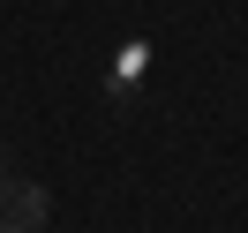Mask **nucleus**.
Segmentation results:
<instances>
[{
	"mask_svg": "<svg viewBox=\"0 0 248 233\" xmlns=\"http://www.w3.org/2000/svg\"><path fill=\"white\" fill-rule=\"evenodd\" d=\"M53 226V196L23 173H0V233H46Z\"/></svg>",
	"mask_w": 248,
	"mask_h": 233,
	"instance_id": "f257e3e1",
	"label": "nucleus"
}]
</instances>
